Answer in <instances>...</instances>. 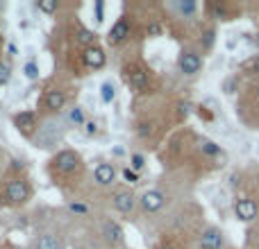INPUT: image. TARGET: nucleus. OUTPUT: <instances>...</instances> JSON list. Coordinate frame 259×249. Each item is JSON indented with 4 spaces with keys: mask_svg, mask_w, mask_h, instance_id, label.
I'll list each match as a JSON object with an SVG mask.
<instances>
[{
    "mask_svg": "<svg viewBox=\"0 0 259 249\" xmlns=\"http://www.w3.org/2000/svg\"><path fill=\"white\" fill-rule=\"evenodd\" d=\"M27 195H30V188H27L25 181L11 179L9 184H7V199H9L11 204H23V201L27 199Z\"/></svg>",
    "mask_w": 259,
    "mask_h": 249,
    "instance_id": "nucleus-1",
    "label": "nucleus"
},
{
    "mask_svg": "<svg viewBox=\"0 0 259 249\" xmlns=\"http://www.w3.org/2000/svg\"><path fill=\"white\" fill-rule=\"evenodd\" d=\"M66 102V96L62 93V91H50L48 96H46V106H48L50 111H57V109H62Z\"/></svg>",
    "mask_w": 259,
    "mask_h": 249,
    "instance_id": "nucleus-13",
    "label": "nucleus"
},
{
    "mask_svg": "<svg viewBox=\"0 0 259 249\" xmlns=\"http://www.w3.org/2000/svg\"><path fill=\"white\" fill-rule=\"evenodd\" d=\"M23 73H25L27 80H37V77H39V66L34 64V61H27L25 68H23Z\"/></svg>",
    "mask_w": 259,
    "mask_h": 249,
    "instance_id": "nucleus-18",
    "label": "nucleus"
},
{
    "mask_svg": "<svg viewBox=\"0 0 259 249\" xmlns=\"http://www.w3.org/2000/svg\"><path fill=\"white\" fill-rule=\"evenodd\" d=\"M134 204H136V199L132 193H119V195L114 197V206L119 208L121 213H130L134 208Z\"/></svg>",
    "mask_w": 259,
    "mask_h": 249,
    "instance_id": "nucleus-10",
    "label": "nucleus"
},
{
    "mask_svg": "<svg viewBox=\"0 0 259 249\" xmlns=\"http://www.w3.org/2000/svg\"><path fill=\"white\" fill-rule=\"evenodd\" d=\"M241 70H243V73H259V57L248 59V61L241 66Z\"/></svg>",
    "mask_w": 259,
    "mask_h": 249,
    "instance_id": "nucleus-21",
    "label": "nucleus"
},
{
    "mask_svg": "<svg viewBox=\"0 0 259 249\" xmlns=\"http://www.w3.org/2000/svg\"><path fill=\"white\" fill-rule=\"evenodd\" d=\"M125 75H128L130 84L136 86V89H143V86H146V82H148V75L143 73L139 66H128V68H125Z\"/></svg>",
    "mask_w": 259,
    "mask_h": 249,
    "instance_id": "nucleus-9",
    "label": "nucleus"
},
{
    "mask_svg": "<svg viewBox=\"0 0 259 249\" xmlns=\"http://www.w3.org/2000/svg\"><path fill=\"white\" fill-rule=\"evenodd\" d=\"M37 249H62V245L53 233H43V236H39V240H37Z\"/></svg>",
    "mask_w": 259,
    "mask_h": 249,
    "instance_id": "nucleus-15",
    "label": "nucleus"
},
{
    "mask_svg": "<svg viewBox=\"0 0 259 249\" xmlns=\"http://www.w3.org/2000/svg\"><path fill=\"white\" fill-rule=\"evenodd\" d=\"M34 120H37V118H34L32 111H23V113H18L14 122H16V127L23 129V132H32V129H34Z\"/></svg>",
    "mask_w": 259,
    "mask_h": 249,
    "instance_id": "nucleus-14",
    "label": "nucleus"
},
{
    "mask_svg": "<svg viewBox=\"0 0 259 249\" xmlns=\"http://www.w3.org/2000/svg\"><path fill=\"white\" fill-rule=\"evenodd\" d=\"M257 96H259V86H257Z\"/></svg>",
    "mask_w": 259,
    "mask_h": 249,
    "instance_id": "nucleus-34",
    "label": "nucleus"
},
{
    "mask_svg": "<svg viewBox=\"0 0 259 249\" xmlns=\"http://www.w3.org/2000/svg\"><path fill=\"white\" fill-rule=\"evenodd\" d=\"M93 7H96V21H98V23H103V21H105V14H103V2L98 0V2H96V5H93Z\"/></svg>",
    "mask_w": 259,
    "mask_h": 249,
    "instance_id": "nucleus-25",
    "label": "nucleus"
},
{
    "mask_svg": "<svg viewBox=\"0 0 259 249\" xmlns=\"http://www.w3.org/2000/svg\"><path fill=\"white\" fill-rule=\"evenodd\" d=\"M234 213H237L239 220L250 222V220L257 217V204H255L253 199H237V204H234Z\"/></svg>",
    "mask_w": 259,
    "mask_h": 249,
    "instance_id": "nucleus-3",
    "label": "nucleus"
},
{
    "mask_svg": "<svg viewBox=\"0 0 259 249\" xmlns=\"http://www.w3.org/2000/svg\"><path fill=\"white\" fill-rule=\"evenodd\" d=\"M77 163H80V156H77L75 152H70V149L60 152L55 156V165H57V170H62V172H73V170L77 168Z\"/></svg>",
    "mask_w": 259,
    "mask_h": 249,
    "instance_id": "nucleus-2",
    "label": "nucleus"
},
{
    "mask_svg": "<svg viewBox=\"0 0 259 249\" xmlns=\"http://www.w3.org/2000/svg\"><path fill=\"white\" fill-rule=\"evenodd\" d=\"M93 175H96V181L100 186H109L114 181V177H116V172H114V168L109 163H100L96 168V172H93Z\"/></svg>",
    "mask_w": 259,
    "mask_h": 249,
    "instance_id": "nucleus-11",
    "label": "nucleus"
},
{
    "mask_svg": "<svg viewBox=\"0 0 259 249\" xmlns=\"http://www.w3.org/2000/svg\"><path fill=\"white\" fill-rule=\"evenodd\" d=\"M70 213H80V215H82V213H86V206H84V204H70Z\"/></svg>",
    "mask_w": 259,
    "mask_h": 249,
    "instance_id": "nucleus-28",
    "label": "nucleus"
},
{
    "mask_svg": "<svg viewBox=\"0 0 259 249\" xmlns=\"http://www.w3.org/2000/svg\"><path fill=\"white\" fill-rule=\"evenodd\" d=\"M200 247L202 249H221L223 247V233L218 229H207L202 236H200Z\"/></svg>",
    "mask_w": 259,
    "mask_h": 249,
    "instance_id": "nucleus-5",
    "label": "nucleus"
},
{
    "mask_svg": "<svg viewBox=\"0 0 259 249\" xmlns=\"http://www.w3.org/2000/svg\"><path fill=\"white\" fill-rule=\"evenodd\" d=\"M257 46H259V37H257Z\"/></svg>",
    "mask_w": 259,
    "mask_h": 249,
    "instance_id": "nucleus-35",
    "label": "nucleus"
},
{
    "mask_svg": "<svg viewBox=\"0 0 259 249\" xmlns=\"http://www.w3.org/2000/svg\"><path fill=\"white\" fill-rule=\"evenodd\" d=\"M103 233H105V240L112 243V245H119L121 240H123V229H121L116 222H107V224H105Z\"/></svg>",
    "mask_w": 259,
    "mask_h": 249,
    "instance_id": "nucleus-12",
    "label": "nucleus"
},
{
    "mask_svg": "<svg viewBox=\"0 0 259 249\" xmlns=\"http://www.w3.org/2000/svg\"><path fill=\"white\" fill-rule=\"evenodd\" d=\"M178 11L182 14V16H194L195 14V2L194 0H187V2H178Z\"/></svg>",
    "mask_w": 259,
    "mask_h": 249,
    "instance_id": "nucleus-16",
    "label": "nucleus"
},
{
    "mask_svg": "<svg viewBox=\"0 0 259 249\" xmlns=\"http://www.w3.org/2000/svg\"><path fill=\"white\" fill-rule=\"evenodd\" d=\"M189 109H191V104H180V113L182 116H189Z\"/></svg>",
    "mask_w": 259,
    "mask_h": 249,
    "instance_id": "nucleus-30",
    "label": "nucleus"
},
{
    "mask_svg": "<svg viewBox=\"0 0 259 249\" xmlns=\"http://www.w3.org/2000/svg\"><path fill=\"white\" fill-rule=\"evenodd\" d=\"M211 43H214V32L209 30V32L205 34V48H211Z\"/></svg>",
    "mask_w": 259,
    "mask_h": 249,
    "instance_id": "nucleus-29",
    "label": "nucleus"
},
{
    "mask_svg": "<svg viewBox=\"0 0 259 249\" xmlns=\"http://www.w3.org/2000/svg\"><path fill=\"white\" fill-rule=\"evenodd\" d=\"M70 122H75V125H82V122H84V113H82V109H73V111H70Z\"/></svg>",
    "mask_w": 259,
    "mask_h": 249,
    "instance_id": "nucleus-23",
    "label": "nucleus"
},
{
    "mask_svg": "<svg viewBox=\"0 0 259 249\" xmlns=\"http://www.w3.org/2000/svg\"><path fill=\"white\" fill-rule=\"evenodd\" d=\"M11 77V68L7 64H0V86H5Z\"/></svg>",
    "mask_w": 259,
    "mask_h": 249,
    "instance_id": "nucleus-22",
    "label": "nucleus"
},
{
    "mask_svg": "<svg viewBox=\"0 0 259 249\" xmlns=\"http://www.w3.org/2000/svg\"><path fill=\"white\" fill-rule=\"evenodd\" d=\"M141 206H143V211H148V213L159 211V208L164 206V195L159 191H146L143 195H141Z\"/></svg>",
    "mask_w": 259,
    "mask_h": 249,
    "instance_id": "nucleus-4",
    "label": "nucleus"
},
{
    "mask_svg": "<svg viewBox=\"0 0 259 249\" xmlns=\"http://www.w3.org/2000/svg\"><path fill=\"white\" fill-rule=\"evenodd\" d=\"M143 163H146V161H143L141 154H134V156H132V165H134V170H141L143 168Z\"/></svg>",
    "mask_w": 259,
    "mask_h": 249,
    "instance_id": "nucleus-27",
    "label": "nucleus"
},
{
    "mask_svg": "<svg viewBox=\"0 0 259 249\" xmlns=\"http://www.w3.org/2000/svg\"><path fill=\"white\" fill-rule=\"evenodd\" d=\"M86 134H96V125L93 122H86Z\"/></svg>",
    "mask_w": 259,
    "mask_h": 249,
    "instance_id": "nucleus-31",
    "label": "nucleus"
},
{
    "mask_svg": "<svg viewBox=\"0 0 259 249\" xmlns=\"http://www.w3.org/2000/svg\"><path fill=\"white\" fill-rule=\"evenodd\" d=\"M150 34H159V25H150Z\"/></svg>",
    "mask_w": 259,
    "mask_h": 249,
    "instance_id": "nucleus-32",
    "label": "nucleus"
},
{
    "mask_svg": "<svg viewBox=\"0 0 259 249\" xmlns=\"http://www.w3.org/2000/svg\"><path fill=\"white\" fill-rule=\"evenodd\" d=\"M100 91H103L100 96H103V102H105V104H109V102L114 100V96H116V93H114V86L109 84V82H105L103 89H100Z\"/></svg>",
    "mask_w": 259,
    "mask_h": 249,
    "instance_id": "nucleus-19",
    "label": "nucleus"
},
{
    "mask_svg": "<svg viewBox=\"0 0 259 249\" xmlns=\"http://www.w3.org/2000/svg\"><path fill=\"white\" fill-rule=\"evenodd\" d=\"M159 249H175L173 245H164V247H159Z\"/></svg>",
    "mask_w": 259,
    "mask_h": 249,
    "instance_id": "nucleus-33",
    "label": "nucleus"
},
{
    "mask_svg": "<svg viewBox=\"0 0 259 249\" xmlns=\"http://www.w3.org/2000/svg\"><path fill=\"white\" fill-rule=\"evenodd\" d=\"M77 41H80V43H84L86 48H91V46H93V41H96V34H93V32H89V30H80V32H77Z\"/></svg>",
    "mask_w": 259,
    "mask_h": 249,
    "instance_id": "nucleus-17",
    "label": "nucleus"
},
{
    "mask_svg": "<svg viewBox=\"0 0 259 249\" xmlns=\"http://www.w3.org/2000/svg\"><path fill=\"white\" fill-rule=\"evenodd\" d=\"M84 64L89 68H103L105 66V52L98 46H91V48L84 50Z\"/></svg>",
    "mask_w": 259,
    "mask_h": 249,
    "instance_id": "nucleus-7",
    "label": "nucleus"
},
{
    "mask_svg": "<svg viewBox=\"0 0 259 249\" xmlns=\"http://www.w3.org/2000/svg\"><path fill=\"white\" fill-rule=\"evenodd\" d=\"M123 177H125V181H130V184H136V181H139L136 172H134V170H130V168L123 170Z\"/></svg>",
    "mask_w": 259,
    "mask_h": 249,
    "instance_id": "nucleus-24",
    "label": "nucleus"
},
{
    "mask_svg": "<svg viewBox=\"0 0 259 249\" xmlns=\"http://www.w3.org/2000/svg\"><path fill=\"white\" fill-rule=\"evenodd\" d=\"M125 37H130V25H128V21H119L109 30L107 41H109V46H116V43H121Z\"/></svg>",
    "mask_w": 259,
    "mask_h": 249,
    "instance_id": "nucleus-8",
    "label": "nucleus"
},
{
    "mask_svg": "<svg viewBox=\"0 0 259 249\" xmlns=\"http://www.w3.org/2000/svg\"><path fill=\"white\" fill-rule=\"evenodd\" d=\"M202 152H205V154H218V148L207 141V143H202Z\"/></svg>",
    "mask_w": 259,
    "mask_h": 249,
    "instance_id": "nucleus-26",
    "label": "nucleus"
},
{
    "mask_svg": "<svg viewBox=\"0 0 259 249\" xmlns=\"http://www.w3.org/2000/svg\"><path fill=\"white\" fill-rule=\"evenodd\" d=\"M200 66H202V61H200V57L195 52H184L180 57V70L184 75H195L200 70Z\"/></svg>",
    "mask_w": 259,
    "mask_h": 249,
    "instance_id": "nucleus-6",
    "label": "nucleus"
},
{
    "mask_svg": "<svg viewBox=\"0 0 259 249\" xmlns=\"http://www.w3.org/2000/svg\"><path fill=\"white\" fill-rule=\"evenodd\" d=\"M37 7L41 11H46V14H53V11L57 9V0H39Z\"/></svg>",
    "mask_w": 259,
    "mask_h": 249,
    "instance_id": "nucleus-20",
    "label": "nucleus"
}]
</instances>
